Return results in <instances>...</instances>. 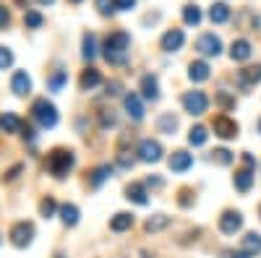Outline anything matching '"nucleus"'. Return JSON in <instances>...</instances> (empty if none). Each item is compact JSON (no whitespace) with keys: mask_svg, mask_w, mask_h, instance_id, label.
Segmentation results:
<instances>
[{"mask_svg":"<svg viewBox=\"0 0 261 258\" xmlns=\"http://www.w3.org/2000/svg\"><path fill=\"white\" fill-rule=\"evenodd\" d=\"M209 18H212V24H225V21L230 18V8L225 3H214L209 8Z\"/></svg>","mask_w":261,"mask_h":258,"instance_id":"nucleus-26","label":"nucleus"},{"mask_svg":"<svg viewBox=\"0 0 261 258\" xmlns=\"http://www.w3.org/2000/svg\"><path fill=\"white\" fill-rule=\"evenodd\" d=\"M11 243L16 245V248H27L32 240H34V224L32 222H16L13 227H11Z\"/></svg>","mask_w":261,"mask_h":258,"instance_id":"nucleus-5","label":"nucleus"},{"mask_svg":"<svg viewBox=\"0 0 261 258\" xmlns=\"http://www.w3.org/2000/svg\"><path fill=\"white\" fill-rule=\"evenodd\" d=\"M134 6H136V0H115V8L118 11H130Z\"/></svg>","mask_w":261,"mask_h":258,"instance_id":"nucleus-45","label":"nucleus"},{"mask_svg":"<svg viewBox=\"0 0 261 258\" xmlns=\"http://www.w3.org/2000/svg\"><path fill=\"white\" fill-rule=\"evenodd\" d=\"M97 120H99V128H102V131H107V128H113V125L118 123V118H115L113 110H99Z\"/></svg>","mask_w":261,"mask_h":258,"instance_id":"nucleus-34","label":"nucleus"},{"mask_svg":"<svg viewBox=\"0 0 261 258\" xmlns=\"http://www.w3.org/2000/svg\"><path fill=\"white\" fill-rule=\"evenodd\" d=\"M157 131L165 133V136H172V133L178 131V118L172 115V112H162V115L157 118Z\"/></svg>","mask_w":261,"mask_h":258,"instance_id":"nucleus-21","label":"nucleus"},{"mask_svg":"<svg viewBox=\"0 0 261 258\" xmlns=\"http://www.w3.org/2000/svg\"><path fill=\"white\" fill-rule=\"evenodd\" d=\"M196 50H199L201 55L217 58V55L222 52V39L214 37V34H201L199 39H196Z\"/></svg>","mask_w":261,"mask_h":258,"instance_id":"nucleus-8","label":"nucleus"},{"mask_svg":"<svg viewBox=\"0 0 261 258\" xmlns=\"http://www.w3.org/2000/svg\"><path fill=\"white\" fill-rule=\"evenodd\" d=\"M243 164H246L248 169H253V164H256V162H253V157H251V154H243Z\"/></svg>","mask_w":261,"mask_h":258,"instance_id":"nucleus-47","label":"nucleus"},{"mask_svg":"<svg viewBox=\"0 0 261 258\" xmlns=\"http://www.w3.org/2000/svg\"><path fill=\"white\" fill-rule=\"evenodd\" d=\"M11 89H13L16 97H27V94L32 92V78H29V73H27V71H16L13 78H11Z\"/></svg>","mask_w":261,"mask_h":258,"instance_id":"nucleus-12","label":"nucleus"},{"mask_svg":"<svg viewBox=\"0 0 261 258\" xmlns=\"http://www.w3.org/2000/svg\"><path fill=\"white\" fill-rule=\"evenodd\" d=\"M71 3H81V0H71Z\"/></svg>","mask_w":261,"mask_h":258,"instance_id":"nucleus-51","label":"nucleus"},{"mask_svg":"<svg viewBox=\"0 0 261 258\" xmlns=\"http://www.w3.org/2000/svg\"><path fill=\"white\" fill-rule=\"evenodd\" d=\"M11 66H13V52H11L8 47L0 45V71H6V68H11Z\"/></svg>","mask_w":261,"mask_h":258,"instance_id":"nucleus-37","label":"nucleus"},{"mask_svg":"<svg viewBox=\"0 0 261 258\" xmlns=\"http://www.w3.org/2000/svg\"><path fill=\"white\" fill-rule=\"evenodd\" d=\"M105 58L107 63H113V66H123L128 60V50H130V37L125 32H113L110 37L105 39Z\"/></svg>","mask_w":261,"mask_h":258,"instance_id":"nucleus-1","label":"nucleus"},{"mask_svg":"<svg viewBox=\"0 0 261 258\" xmlns=\"http://www.w3.org/2000/svg\"><path fill=\"white\" fill-rule=\"evenodd\" d=\"M146 232H160L165 227H170V217H165V214H154V217H149L146 219Z\"/></svg>","mask_w":261,"mask_h":258,"instance_id":"nucleus-29","label":"nucleus"},{"mask_svg":"<svg viewBox=\"0 0 261 258\" xmlns=\"http://www.w3.org/2000/svg\"><path fill=\"white\" fill-rule=\"evenodd\" d=\"M8 24H11V11L6 6H0V32H3Z\"/></svg>","mask_w":261,"mask_h":258,"instance_id":"nucleus-41","label":"nucleus"},{"mask_svg":"<svg viewBox=\"0 0 261 258\" xmlns=\"http://www.w3.org/2000/svg\"><path fill=\"white\" fill-rule=\"evenodd\" d=\"M141 94H144V99H149V102H157L160 99V81H157V76H144L141 78Z\"/></svg>","mask_w":261,"mask_h":258,"instance_id":"nucleus-15","label":"nucleus"},{"mask_svg":"<svg viewBox=\"0 0 261 258\" xmlns=\"http://www.w3.org/2000/svg\"><path fill=\"white\" fill-rule=\"evenodd\" d=\"M220 258H251V255L243 253V250H235V248H225V250L220 253Z\"/></svg>","mask_w":261,"mask_h":258,"instance_id":"nucleus-40","label":"nucleus"},{"mask_svg":"<svg viewBox=\"0 0 261 258\" xmlns=\"http://www.w3.org/2000/svg\"><path fill=\"white\" fill-rule=\"evenodd\" d=\"M212 162L225 167V164H230V162H232V154L227 152V149H217V152H212Z\"/></svg>","mask_w":261,"mask_h":258,"instance_id":"nucleus-36","label":"nucleus"},{"mask_svg":"<svg viewBox=\"0 0 261 258\" xmlns=\"http://www.w3.org/2000/svg\"><path fill=\"white\" fill-rule=\"evenodd\" d=\"M55 209H58V204H55L53 196H47V198H42V201H39V214H42L45 219L55 217Z\"/></svg>","mask_w":261,"mask_h":258,"instance_id":"nucleus-33","label":"nucleus"},{"mask_svg":"<svg viewBox=\"0 0 261 258\" xmlns=\"http://www.w3.org/2000/svg\"><path fill=\"white\" fill-rule=\"evenodd\" d=\"M183 42H186L183 29H170V32H165V37H162V50H165V52H178V50L183 47Z\"/></svg>","mask_w":261,"mask_h":258,"instance_id":"nucleus-10","label":"nucleus"},{"mask_svg":"<svg viewBox=\"0 0 261 258\" xmlns=\"http://www.w3.org/2000/svg\"><path fill=\"white\" fill-rule=\"evenodd\" d=\"M118 164H120L123 169H130V167H134V157H128V152H120V154H118Z\"/></svg>","mask_w":261,"mask_h":258,"instance_id":"nucleus-42","label":"nucleus"},{"mask_svg":"<svg viewBox=\"0 0 261 258\" xmlns=\"http://www.w3.org/2000/svg\"><path fill=\"white\" fill-rule=\"evenodd\" d=\"M217 104H222L225 110H232V107H235V99H232L227 92H217Z\"/></svg>","mask_w":261,"mask_h":258,"instance_id":"nucleus-39","label":"nucleus"},{"mask_svg":"<svg viewBox=\"0 0 261 258\" xmlns=\"http://www.w3.org/2000/svg\"><path fill=\"white\" fill-rule=\"evenodd\" d=\"M110 175H113V167H110V164H102V167H97V169L92 172L89 185H92V188H99V185H102L107 178H110Z\"/></svg>","mask_w":261,"mask_h":258,"instance_id":"nucleus-28","label":"nucleus"},{"mask_svg":"<svg viewBox=\"0 0 261 258\" xmlns=\"http://www.w3.org/2000/svg\"><path fill=\"white\" fill-rule=\"evenodd\" d=\"M55 258H65V255H63V253H58V255H55Z\"/></svg>","mask_w":261,"mask_h":258,"instance_id":"nucleus-49","label":"nucleus"},{"mask_svg":"<svg viewBox=\"0 0 261 258\" xmlns=\"http://www.w3.org/2000/svg\"><path fill=\"white\" fill-rule=\"evenodd\" d=\"M123 104H125V112H128V118H130V120H144V104H141V99H139V94H136V92L125 94Z\"/></svg>","mask_w":261,"mask_h":258,"instance_id":"nucleus-13","label":"nucleus"},{"mask_svg":"<svg viewBox=\"0 0 261 258\" xmlns=\"http://www.w3.org/2000/svg\"><path fill=\"white\" fill-rule=\"evenodd\" d=\"M144 185H149V188H162V178H149Z\"/></svg>","mask_w":261,"mask_h":258,"instance_id":"nucleus-46","label":"nucleus"},{"mask_svg":"<svg viewBox=\"0 0 261 258\" xmlns=\"http://www.w3.org/2000/svg\"><path fill=\"white\" fill-rule=\"evenodd\" d=\"M232 183H235V188L241 190V193H248L251 185H253V172H251L248 167H246V169H238L235 178H232Z\"/></svg>","mask_w":261,"mask_h":258,"instance_id":"nucleus-24","label":"nucleus"},{"mask_svg":"<svg viewBox=\"0 0 261 258\" xmlns=\"http://www.w3.org/2000/svg\"><path fill=\"white\" fill-rule=\"evenodd\" d=\"M24 24H27L29 29H39L42 24H45V18H42V13H39V11H27Z\"/></svg>","mask_w":261,"mask_h":258,"instance_id":"nucleus-35","label":"nucleus"},{"mask_svg":"<svg viewBox=\"0 0 261 258\" xmlns=\"http://www.w3.org/2000/svg\"><path fill=\"white\" fill-rule=\"evenodd\" d=\"M191 164H193V157L188 152H172V157H170L172 172H186V169H191Z\"/></svg>","mask_w":261,"mask_h":258,"instance_id":"nucleus-18","label":"nucleus"},{"mask_svg":"<svg viewBox=\"0 0 261 258\" xmlns=\"http://www.w3.org/2000/svg\"><path fill=\"white\" fill-rule=\"evenodd\" d=\"M60 219L65 227H76L79 224V209L73 204H63L60 206Z\"/></svg>","mask_w":261,"mask_h":258,"instance_id":"nucleus-25","label":"nucleus"},{"mask_svg":"<svg viewBox=\"0 0 261 258\" xmlns=\"http://www.w3.org/2000/svg\"><path fill=\"white\" fill-rule=\"evenodd\" d=\"M206 136H209V133H206L204 125H193L191 131H188V144H191V146H204V144H206Z\"/></svg>","mask_w":261,"mask_h":258,"instance_id":"nucleus-30","label":"nucleus"},{"mask_svg":"<svg viewBox=\"0 0 261 258\" xmlns=\"http://www.w3.org/2000/svg\"><path fill=\"white\" fill-rule=\"evenodd\" d=\"M65 78H68V71H65V68H55V73L47 78V86H50V92H60L63 89V83H65Z\"/></svg>","mask_w":261,"mask_h":258,"instance_id":"nucleus-31","label":"nucleus"},{"mask_svg":"<svg viewBox=\"0 0 261 258\" xmlns=\"http://www.w3.org/2000/svg\"><path fill=\"white\" fill-rule=\"evenodd\" d=\"M139 159L141 162H149V164H154L162 159V144L154 141V138H144L139 144Z\"/></svg>","mask_w":261,"mask_h":258,"instance_id":"nucleus-7","label":"nucleus"},{"mask_svg":"<svg viewBox=\"0 0 261 258\" xmlns=\"http://www.w3.org/2000/svg\"><path fill=\"white\" fill-rule=\"evenodd\" d=\"M73 164H76V157L71 149H53L47 157V172L53 178H65L73 169Z\"/></svg>","mask_w":261,"mask_h":258,"instance_id":"nucleus-2","label":"nucleus"},{"mask_svg":"<svg viewBox=\"0 0 261 258\" xmlns=\"http://www.w3.org/2000/svg\"><path fill=\"white\" fill-rule=\"evenodd\" d=\"M183 21H186L188 26H199V24H201V8L193 6V3H188V6L183 8Z\"/></svg>","mask_w":261,"mask_h":258,"instance_id":"nucleus-27","label":"nucleus"},{"mask_svg":"<svg viewBox=\"0 0 261 258\" xmlns=\"http://www.w3.org/2000/svg\"><path fill=\"white\" fill-rule=\"evenodd\" d=\"M258 133H261V120H258Z\"/></svg>","mask_w":261,"mask_h":258,"instance_id":"nucleus-50","label":"nucleus"},{"mask_svg":"<svg viewBox=\"0 0 261 258\" xmlns=\"http://www.w3.org/2000/svg\"><path fill=\"white\" fill-rule=\"evenodd\" d=\"M243 227V214L241 211H222V217H220V230L225 235H235L238 230Z\"/></svg>","mask_w":261,"mask_h":258,"instance_id":"nucleus-9","label":"nucleus"},{"mask_svg":"<svg viewBox=\"0 0 261 258\" xmlns=\"http://www.w3.org/2000/svg\"><path fill=\"white\" fill-rule=\"evenodd\" d=\"M99 83H102V73H99L97 68H86V71L81 73V78H79L81 92H92L94 86H99Z\"/></svg>","mask_w":261,"mask_h":258,"instance_id":"nucleus-16","label":"nucleus"},{"mask_svg":"<svg viewBox=\"0 0 261 258\" xmlns=\"http://www.w3.org/2000/svg\"><path fill=\"white\" fill-rule=\"evenodd\" d=\"M32 118L37 120L39 128H55V125H58V110H55L53 102H47V97L34 99V104H32Z\"/></svg>","mask_w":261,"mask_h":258,"instance_id":"nucleus-3","label":"nucleus"},{"mask_svg":"<svg viewBox=\"0 0 261 258\" xmlns=\"http://www.w3.org/2000/svg\"><path fill=\"white\" fill-rule=\"evenodd\" d=\"M125 198L134 201L136 206H146L149 204V193H146V185L144 183H130L125 188Z\"/></svg>","mask_w":261,"mask_h":258,"instance_id":"nucleus-14","label":"nucleus"},{"mask_svg":"<svg viewBox=\"0 0 261 258\" xmlns=\"http://www.w3.org/2000/svg\"><path fill=\"white\" fill-rule=\"evenodd\" d=\"M258 81H261V66H251V68L238 71V86H241V89H253Z\"/></svg>","mask_w":261,"mask_h":258,"instance_id":"nucleus-11","label":"nucleus"},{"mask_svg":"<svg viewBox=\"0 0 261 258\" xmlns=\"http://www.w3.org/2000/svg\"><path fill=\"white\" fill-rule=\"evenodd\" d=\"M230 58L238 60V63L248 60V58H251V42H248V39H235L232 47H230Z\"/></svg>","mask_w":261,"mask_h":258,"instance_id":"nucleus-19","label":"nucleus"},{"mask_svg":"<svg viewBox=\"0 0 261 258\" xmlns=\"http://www.w3.org/2000/svg\"><path fill=\"white\" fill-rule=\"evenodd\" d=\"M21 172H24V164H16V167H11L8 172H6V180H16Z\"/></svg>","mask_w":261,"mask_h":258,"instance_id":"nucleus-44","label":"nucleus"},{"mask_svg":"<svg viewBox=\"0 0 261 258\" xmlns=\"http://www.w3.org/2000/svg\"><path fill=\"white\" fill-rule=\"evenodd\" d=\"M212 131H214V136L230 141V138L238 136V123H235L232 118H227V115H217L214 123H212Z\"/></svg>","mask_w":261,"mask_h":258,"instance_id":"nucleus-6","label":"nucleus"},{"mask_svg":"<svg viewBox=\"0 0 261 258\" xmlns=\"http://www.w3.org/2000/svg\"><path fill=\"white\" fill-rule=\"evenodd\" d=\"M39 3H47L50 6V3H55V0H39Z\"/></svg>","mask_w":261,"mask_h":258,"instance_id":"nucleus-48","label":"nucleus"},{"mask_svg":"<svg viewBox=\"0 0 261 258\" xmlns=\"http://www.w3.org/2000/svg\"><path fill=\"white\" fill-rule=\"evenodd\" d=\"M130 227H134V214H128V211H120V214H115V217L110 219V230L113 232H125Z\"/></svg>","mask_w":261,"mask_h":258,"instance_id":"nucleus-22","label":"nucleus"},{"mask_svg":"<svg viewBox=\"0 0 261 258\" xmlns=\"http://www.w3.org/2000/svg\"><path fill=\"white\" fill-rule=\"evenodd\" d=\"M241 250L248 253L251 258L258 255V253H261V235H258V232H248L246 238L241 240Z\"/></svg>","mask_w":261,"mask_h":258,"instance_id":"nucleus-20","label":"nucleus"},{"mask_svg":"<svg viewBox=\"0 0 261 258\" xmlns=\"http://www.w3.org/2000/svg\"><path fill=\"white\" fill-rule=\"evenodd\" d=\"M120 89H123V83H120V81H110V83H107V92H105V94H107V97H118Z\"/></svg>","mask_w":261,"mask_h":258,"instance_id":"nucleus-43","label":"nucleus"},{"mask_svg":"<svg viewBox=\"0 0 261 258\" xmlns=\"http://www.w3.org/2000/svg\"><path fill=\"white\" fill-rule=\"evenodd\" d=\"M97 11L102 16H113L118 8H115V0H97Z\"/></svg>","mask_w":261,"mask_h":258,"instance_id":"nucleus-38","label":"nucleus"},{"mask_svg":"<svg viewBox=\"0 0 261 258\" xmlns=\"http://www.w3.org/2000/svg\"><path fill=\"white\" fill-rule=\"evenodd\" d=\"M188 78L196 81V83H201L209 78V63L206 60H193L191 66H188Z\"/></svg>","mask_w":261,"mask_h":258,"instance_id":"nucleus-17","label":"nucleus"},{"mask_svg":"<svg viewBox=\"0 0 261 258\" xmlns=\"http://www.w3.org/2000/svg\"><path fill=\"white\" fill-rule=\"evenodd\" d=\"M180 102L186 107V112L193 115V118H199V115H204L209 110V97L204 92H186Z\"/></svg>","mask_w":261,"mask_h":258,"instance_id":"nucleus-4","label":"nucleus"},{"mask_svg":"<svg viewBox=\"0 0 261 258\" xmlns=\"http://www.w3.org/2000/svg\"><path fill=\"white\" fill-rule=\"evenodd\" d=\"M21 128H24V123H21V118H16L13 112L0 115V131L3 133H18Z\"/></svg>","mask_w":261,"mask_h":258,"instance_id":"nucleus-23","label":"nucleus"},{"mask_svg":"<svg viewBox=\"0 0 261 258\" xmlns=\"http://www.w3.org/2000/svg\"><path fill=\"white\" fill-rule=\"evenodd\" d=\"M84 58L86 60H94L97 58V37L92 32L84 34Z\"/></svg>","mask_w":261,"mask_h":258,"instance_id":"nucleus-32","label":"nucleus"}]
</instances>
